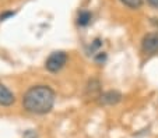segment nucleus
I'll list each match as a JSON object with an SVG mask.
<instances>
[{"label": "nucleus", "mask_w": 158, "mask_h": 138, "mask_svg": "<svg viewBox=\"0 0 158 138\" xmlns=\"http://www.w3.org/2000/svg\"><path fill=\"white\" fill-rule=\"evenodd\" d=\"M55 103V92L46 85H36L25 92L23 105L25 110L35 114H45L52 110Z\"/></svg>", "instance_id": "nucleus-1"}, {"label": "nucleus", "mask_w": 158, "mask_h": 138, "mask_svg": "<svg viewBox=\"0 0 158 138\" xmlns=\"http://www.w3.org/2000/svg\"><path fill=\"white\" fill-rule=\"evenodd\" d=\"M66 61H67V54H66L64 52H53V53L46 59L45 67L51 73H57L59 70H62L63 67H64Z\"/></svg>", "instance_id": "nucleus-2"}, {"label": "nucleus", "mask_w": 158, "mask_h": 138, "mask_svg": "<svg viewBox=\"0 0 158 138\" xmlns=\"http://www.w3.org/2000/svg\"><path fill=\"white\" fill-rule=\"evenodd\" d=\"M143 50L148 54L158 53V34L157 32H150L143 38Z\"/></svg>", "instance_id": "nucleus-3"}, {"label": "nucleus", "mask_w": 158, "mask_h": 138, "mask_svg": "<svg viewBox=\"0 0 158 138\" xmlns=\"http://www.w3.org/2000/svg\"><path fill=\"white\" fill-rule=\"evenodd\" d=\"M122 99V93L118 91H108L99 96V103L101 105H116Z\"/></svg>", "instance_id": "nucleus-4"}, {"label": "nucleus", "mask_w": 158, "mask_h": 138, "mask_svg": "<svg viewBox=\"0 0 158 138\" xmlns=\"http://www.w3.org/2000/svg\"><path fill=\"white\" fill-rule=\"evenodd\" d=\"M14 103V95L13 92L6 88L4 85H0V105L2 106H10Z\"/></svg>", "instance_id": "nucleus-5"}, {"label": "nucleus", "mask_w": 158, "mask_h": 138, "mask_svg": "<svg viewBox=\"0 0 158 138\" xmlns=\"http://www.w3.org/2000/svg\"><path fill=\"white\" fill-rule=\"evenodd\" d=\"M87 93L91 96H95V98H99V96H101V84H99L98 80H91V81L88 82Z\"/></svg>", "instance_id": "nucleus-6"}, {"label": "nucleus", "mask_w": 158, "mask_h": 138, "mask_svg": "<svg viewBox=\"0 0 158 138\" xmlns=\"http://www.w3.org/2000/svg\"><path fill=\"white\" fill-rule=\"evenodd\" d=\"M89 21H91V13H89V11H80V14H78V18H77L78 25H81V27H85V25L89 24Z\"/></svg>", "instance_id": "nucleus-7"}, {"label": "nucleus", "mask_w": 158, "mask_h": 138, "mask_svg": "<svg viewBox=\"0 0 158 138\" xmlns=\"http://www.w3.org/2000/svg\"><path fill=\"white\" fill-rule=\"evenodd\" d=\"M120 2L130 9H140L143 4V0H120Z\"/></svg>", "instance_id": "nucleus-8"}, {"label": "nucleus", "mask_w": 158, "mask_h": 138, "mask_svg": "<svg viewBox=\"0 0 158 138\" xmlns=\"http://www.w3.org/2000/svg\"><path fill=\"white\" fill-rule=\"evenodd\" d=\"M24 138H36V132L34 131V130H27V131L24 132V135H23Z\"/></svg>", "instance_id": "nucleus-9"}, {"label": "nucleus", "mask_w": 158, "mask_h": 138, "mask_svg": "<svg viewBox=\"0 0 158 138\" xmlns=\"http://www.w3.org/2000/svg\"><path fill=\"white\" fill-rule=\"evenodd\" d=\"M15 13L14 11H6V13H3V14H0V21H4L6 18H9V17H13Z\"/></svg>", "instance_id": "nucleus-10"}, {"label": "nucleus", "mask_w": 158, "mask_h": 138, "mask_svg": "<svg viewBox=\"0 0 158 138\" xmlns=\"http://www.w3.org/2000/svg\"><path fill=\"white\" fill-rule=\"evenodd\" d=\"M101 45H102L101 39H95V41H94V43H93V45L89 46V49H91V52H93V50H95V49H98Z\"/></svg>", "instance_id": "nucleus-11"}, {"label": "nucleus", "mask_w": 158, "mask_h": 138, "mask_svg": "<svg viewBox=\"0 0 158 138\" xmlns=\"http://www.w3.org/2000/svg\"><path fill=\"white\" fill-rule=\"evenodd\" d=\"M105 59H106V54L104 53V52H102V53H98V56L95 57V61H105Z\"/></svg>", "instance_id": "nucleus-12"}, {"label": "nucleus", "mask_w": 158, "mask_h": 138, "mask_svg": "<svg viewBox=\"0 0 158 138\" xmlns=\"http://www.w3.org/2000/svg\"><path fill=\"white\" fill-rule=\"evenodd\" d=\"M148 3L151 4L152 7H155V9H158V0H148Z\"/></svg>", "instance_id": "nucleus-13"}]
</instances>
